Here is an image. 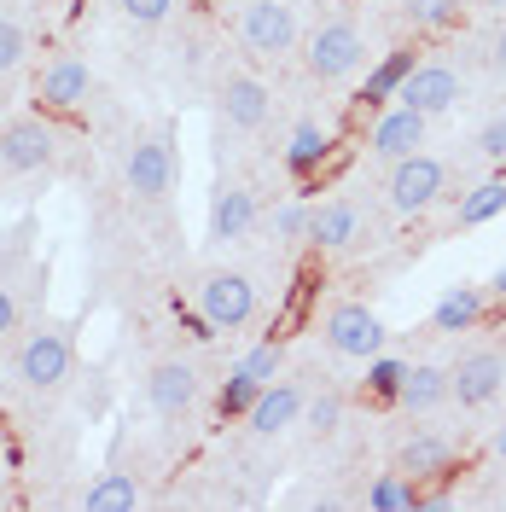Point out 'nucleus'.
<instances>
[{"instance_id":"nucleus-1","label":"nucleus","mask_w":506,"mask_h":512,"mask_svg":"<svg viewBox=\"0 0 506 512\" xmlns=\"http://www.w3.org/2000/svg\"><path fill=\"white\" fill-rule=\"evenodd\" d=\"M70 367H76V350H70V338H64V332H53V326H35V332H24V344L12 350V379L24 384V390H35V396H53V390H64Z\"/></svg>"},{"instance_id":"nucleus-2","label":"nucleus","mask_w":506,"mask_h":512,"mask_svg":"<svg viewBox=\"0 0 506 512\" xmlns=\"http://www.w3.org/2000/svg\"><path fill=\"white\" fill-rule=\"evenodd\" d=\"M239 41L251 47L256 59H285V53H297V41H303L297 6H291V0H239Z\"/></svg>"},{"instance_id":"nucleus-3","label":"nucleus","mask_w":506,"mask_h":512,"mask_svg":"<svg viewBox=\"0 0 506 512\" xmlns=\"http://www.w3.org/2000/svg\"><path fill=\"white\" fill-rule=\"evenodd\" d=\"M198 315L210 320L216 332H239L256 320V280L239 268H210L198 280Z\"/></svg>"},{"instance_id":"nucleus-4","label":"nucleus","mask_w":506,"mask_h":512,"mask_svg":"<svg viewBox=\"0 0 506 512\" xmlns=\"http://www.w3.org/2000/svg\"><path fill=\"white\" fill-rule=\"evenodd\" d=\"M303 64H309L315 82H344V76H355V70L367 64V41H361V30H355L349 18H326V24L309 35Z\"/></svg>"},{"instance_id":"nucleus-5","label":"nucleus","mask_w":506,"mask_h":512,"mask_svg":"<svg viewBox=\"0 0 506 512\" xmlns=\"http://www.w3.org/2000/svg\"><path fill=\"white\" fill-rule=\"evenodd\" d=\"M390 210L396 216H419V210H431L437 198H448V163L431 158V152H413V158L390 163Z\"/></svg>"},{"instance_id":"nucleus-6","label":"nucleus","mask_w":506,"mask_h":512,"mask_svg":"<svg viewBox=\"0 0 506 512\" xmlns=\"http://www.w3.org/2000/svg\"><path fill=\"white\" fill-rule=\"evenodd\" d=\"M326 350L332 355H349V361H373V355L390 344V326H384L367 303H338L326 309V326H320Z\"/></svg>"},{"instance_id":"nucleus-7","label":"nucleus","mask_w":506,"mask_h":512,"mask_svg":"<svg viewBox=\"0 0 506 512\" xmlns=\"http://www.w3.org/2000/svg\"><path fill=\"white\" fill-rule=\"evenodd\" d=\"M123 187L128 198H140V204H163L169 192H175V146L152 134V140H134L123 158Z\"/></svg>"},{"instance_id":"nucleus-8","label":"nucleus","mask_w":506,"mask_h":512,"mask_svg":"<svg viewBox=\"0 0 506 512\" xmlns=\"http://www.w3.org/2000/svg\"><path fill=\"white\" fill-rule=\"evenodd\" d=\"M402 105H413L419 117H448L460 99H466V76L454 70V64H437V59H425V64H413L408 70V82H402Z\"/></svg>"},{"instance_id":"nucleus-9","label":"nucleus","mask_w":506,"mask_h":512,"mask_svg":"<svg viewBox=\"0 0 506 512\" xmlns=\"http://www.w3.org/2000/svg\"><path fill=\"white\" fill-rule=\"evenodd\" d=\"M53 152H59V134L41 117H18V123L0 128V169L6 175H41L53 163Z\"/></svg>"},{"instance_id":"nucleus-10","label":"nucleus","mask_w":506,"mask_h":512,"mask_svg":"<svg viewBox=\"0 0 506 512\" xmlns=\"http://www.w3.org/2000/svg\"><path fill=\"white\" fill-rule=\"evenodd\" d=\"M146 402H152V414H158V419L181 425V419L198 408V367L181 361V355L158 361V367L146 373Z\"/></svg>"},{"instance_id":"nucleus-11","label":"nucleus","mask_w":506,"mask_h":512,"mask_svg":"<svg viewBox=\"0 0 506 512\" xmlns=\"http://www.w3.org/2000/svg\"><path fill=\"white\" fill-rule=\"evenodd\" d=\"M501 384H506V355L501 350H472V355H460V367H448V396H454L460 408L495 402Z\"/></svg>"},{"instance_id":"nucleus-12","label":"nucleus","mask_w":506,"mask_h":512,"mask_svg":"<svg viewBox=\"0 0 506 512\" xmlns=\"http://www.w3.org/2000/svg\"><path fill=\"white\" fill-rule=\"evenodd\" d=\"M425 123L431 117H419L413 105H384L379 111V123H373V134H367V152L373 158H384V163H402V158H413L419 146H425Z\"/></svg>"},{"instance_id":"nucleus-13","label":"nucleus","mask_w":506,"mask_h":512,"mask_svg":"<svg viewBox=\"0 0 506 512\" xmlns=\"http://www.w3.org/2000/svg\"><path fill=\"white\" fill-rule=\"evenodd\" d=\"M88 94H94V70H88V59H76V53H59V59L41 70V88H35V99L47 111H76Z\"/></svg>"},{"instance_id":"nucleus-14","label":"nucleus","mask_w":506,"mask_h":512,"mask_svg":"<svg viewBox=\"0 0 506 512\" xmlns=\"http://www.w3.org/2000/svg\"><path fill=\"white\" fill-rule=\"evenodd\" d=\"M303 390L297 384H262V396L251 402V414H245V425H251L256 437H285L291 425H303Z\"/></svg>"},{"instance_id":"nucleus-15","label":"nucleus","mask_w":506,"mask_h":512,"mask_svg":"<svg viewBox=\"0 0 506 512\" xmlns=\"http://www.w3.org/2000/svg\"><path fill=\"white\" fill-rule=\"evenodd\" d=\"M216 99H222V117L233 128H245V134L274 117V94H268V82H256V76H222Z\"/></svg>"},{"instance_id":"nucleus-16","label":"nucleus","mask_w":506,"mask_h":512,"mask_svg":"<svg viewBox=\"0 0 506 512\" xmlns=\"http://www.w3.org/2000/svg\"><path fill=\"white\" fill-rule=\"evenodd\" d=\"M355 239H361V210L349 198H332V204L309 210V245L315 251H349Z\"/></svg>"},{"instance_id":"nucleus-17","label":"nucleus","mask_w":506,"mask_h":512,"mask_svg":"<svg viewBox=\"0 0 506 512\" xmlns=\"http://www.w3.org/2000/svg\"><path fill=\"white\" fill-rule=\"evenodd\" d=\"M256 227V192L251 187H216L210 198V239L216 245H233Z\"/></svg>"},{"instance_id":"nucleus-18","label":"nucleus","mask_w":506,"mask_h":512,"mask_svg":"<svg viewBox=\"0 0 506 512\" xmlns=\"http://www.w3.org/2000/svg\"><path fill=\"white\" fill-rule=\"evenodd\" d=\"M146 501V489H140V478L134 472H99L88 489H82V512H134Z\"/></svg>"},{"instance_id":"nucleus-19","label":"nucleus","mask_w":506,"mask_h":512,"mask_svg":"<svg viewBox=\"0 0 506 512\" xmlns=\"http://www.w3.org/2000/svg\"><path fill=\"white\" fill-rule=\"evenodd\" d=\"M396 402H402L408 414H437L443 402H454V396H448V367H413L408 361V379L396 390Z\"/></svg>"},{"instance_id":"nucleus-20","label":"nucleus","mask_w":506,"mask_h":512,"mask_svg":"<svg viewBox=\"0 0 506 512\" xmlns=\"http://www.w3.org/2000/svg\"><path fill=\"white\" fill-rule=\"evenodd\" d=\"M477 320H483V286H448L443 297H437V309H431V326L437 332H472Z\"/></svg>"},{"instance_id":"nucleus-21","label":"nucleus","mask_w":506,"mask_h":512,"mask_svg":"<svg viewBox=\"0 0 506 512\" xmlns=\"http://www.w3.org/2000/svg\"><path fill=\"white\" fill-rule=\"evenodd\" d=\"M413 47H396V53H384L373 70H367V82H361V105H390V99L402 94V82H408L413 70Z\"/></svg>"},{"instance_id":"nucleus-22","label":"nucleus","mask_w":506,"mask_h":512,"mask_svg":"<svg viewBox=\"0 0 506 512\" xmlns=\"http://www.w3.org/2000/svg\"><path fill=\"white\" fill-rule=\"evenodd\" d=\"M326 158H332V128L326 123L291 128V140H285V169H291V175H315Z\"/></svg>"},{"instance_id":"nucleus-23","label":"nucleus","mask_w":506,"mask_h":512,"mask_svg":"<svg viewBox=\"0 0 506 512\" xmlns=\"http://www.w3.org/2000/svg\"><path fill=\"white\" fill-rule=\"evenodd\" d=\"M448 460H454L448 437H437V431H413L408 443H402V460H396V466L419 483V478H437V472H448Z\"/></svg>"},{"instance_id":"nucleus-24","label":"nucleus","mask_w":506,"mask_h":512,"mask_svg":"<svg viewBox=\"0 0 506 512\" xmlns=\"http://www.w3.org/2000/svg\"><path fill=\"white\" fill-rule=\"evenodd\" d=\"M367 507L373 512H419L425 507V495H419V483L396 466V472H379V483L367 489Z\"/></svg>"},{"instance_id":"nucleus-25","label":"nucleus","mask_w":506,"mask_h":512,"mask_svg":"<svg viewBox=\"0 0 506 512\" xmlns=\"http://www.w3.org/2000/svg\"><path fill=\"white\" fill-rule=\"evenodd\" d=\"M495 216H506V175H489L472 192H460V227H483Z\"/></svg>"},{"instance_id":"nucleus-26","label":"nucleus","mask_w":506,"mask_h":512,"mask_svg":"<svg viewBox=\"0 0 506 512\" xmlns=\"http://www.w3.org/2000/svg\"><path fill=\"white\" fill-rule=\"evenodd\" d=\"M408 379V361H396V355H373L367 361V396H379V402H396V390Z\"/></svg>"},{"instance_id":"nucleus-27","label":"nucleus","mask_w":506,"mask_h":512,"mask_svg":"<svg viewBox=\"0 0 506 512\" xmlns=\"http://www.w3.org/2000/svg\"><path fill=\"white\" fill-rule=\"evenodd\" d=\"M256 396H262V384H256L251 373H239V367H233V379L222 384V402H216V408H222V419H245Z\"/></svg>"},{"instance_id":"nucleus-28","label":"nucleus","mask_w":506,"mask_h":512,"mask_svg":"<svg viewBox=\"0 0 506 512\" xmlns=\"http://www.w3.org/2000/svg\"><path fill=\"white\" fill-rule=\"evenodd\" d=\"M280 361H285V344H280V338H262V344L239 361V373H251L256 384H274V379H280Z\"/></svg>"},{"instance_id":"nucleus-29","label":"nucleus","mask_w":506,"mask_h":512,"mask_svg":"<svg viewBox=\"0 0 506 512\" xmlns=\"http://www.w3.org/2000/svg\"><path fill=\"white\" fill-rule=\"evenodd\" d=\"M24 59H30V35H24L18 18H6V12H0V76H12Z\"/></svg>"},{"instance_id":"nucleus-30","label":"nucleus","mask_w":506,"mask_h":512,"mask_svg":"<svg viewBox=\"0 0 506 512\" xmlns=\"http://www.w3.org/2000/svg\"><path fill=\"white\" fill-rule=\"evenodd\" d=\"M117 12L128 24H140V30H158V24L175 18V0H117Z\"/></svg>"},{"instance_id":"nucleus-31","label":"nucleus","mask_w":506,"mask_h":512,"mask_svg":"<svg viewBox=\"0 0 506 512\" xmlns=\"http://www.w3.org/2000/svg\"><path fill=\"white\" fill-rule=\"evenodd\" d=\"M338 419H344V402L326 390V396H315V402H303V425L315 431V437H332L338 431Z\"/></svg>"},{"instance_id":"nucleus-32","label":"nucleus","mask_w":506,"mask_h":512,"mask_svg":"<svg viewBox=\"0 0 506 512\" xmlns=\"http://www.w3.org/2000/svg\"><path fill=\"white\" fill-rule=\"evenodd\" d=\"M268 233H274V239H309V204H297V198L280 204V210L268 216Z\"/></svg>"},{"instance_id":"nucleus-33","label":"nucleus","mask_w":506,"mask_h":512,"mask_svg":"<svg viewBox=\"0 0 506 512\" xmlns=\"http://www.w3.org/2000/svg\"><path fill=\"white\" fill-rule=\"evenodd\" d=\"M477 158H489V163H506V111H495L489 123L477 128Z\"/></svg>"},{"instance_id":"nucleus-34","label":"nucleus","mask_w":506,"mask_h":512,"mask_svg":"<svg viewBox=\"0 0 506 512\" xmlns=\"http://www.w3.org/2000/svg\"><path fill=\"white\" fill-rule=\"evenodd\" d=\"M6 332H18V297H12V286L0 280V338Z\"/></svg>"},{"instance_id":"nucleus-35","label":"nucleus","mask_w":506,"mask_h":512,"mask_svg":"<svg viewBox=\"0 0 506 512\" xmlns=\"http://www.w3.org/2000/svg\"><path fill=\"white\" fill-rule=\"evenodd\" d=\"M489 59H495V70H501V76H506V24H501V30H495V47H489Z\"/></svg>"},{"instance_id":"nucleus-36","label":"nucleus","mask_w":506,"mask_h":512,"mask_svg":"<svg viewBox=\"0 0 506 512\" xmlns=\"http://www.w3.org/2000/svg\"><path fill=\"white\" fill-rule=\"evenodd\" d=\"M489 454H495V460H506V419L495 425V437H489Z\"/></svg>"},{"instance_id":"nucleus-37","label":"nucleus","mask_w":506,"mask_h":512,"mask_svg":"<svg viewBox=\"0 0 506 512\" xmlns=\"http://www.w3.org/2000/svg\"><path fill=\"white\" fill-rule=\"evenodd\" d=\"M489 291H495V297H501V303H506V262H501V268H495V280H489Z\"/></svg>"},{"instance_id":"nucleus-38","label":"nucleus","mask_w":506,"mask_h":512,"mask_svg":"<svg viewBox=\"0 0 506 512\" xmlns=\"http://www.w3.org/2000/svg\"><path fill=\"white\" fill-rule=\"evenodd\" d=\"M0 478H6V448H0Z\"/></svg>"},{"instance_id":"nucleus-39","label":"nucleus","mask_w":506,"mask_h":512,"mask_svg":"<svg viewBox=\"0 0 506 512\" xmlns=\"http://www.w3.org/2000/svg\"><path fill=\"white\" fill-rule=\"evenodd\" d=\"M379 6H390V0H379Z\"/></svg>"},{"instance_id":"nucleus-40","label":"nucleus","mask_w":506,"mask_h":512,"mask_svg":"<svg viewBox=\"0 0 506 512\" xmlns=\"http://www.w3.org/2000/svg\"><path fill=\"white\" fill-rule=\"evenodd\" d=\"M460 6H466V0H460Z\"/></svg>"}]
</instances>
